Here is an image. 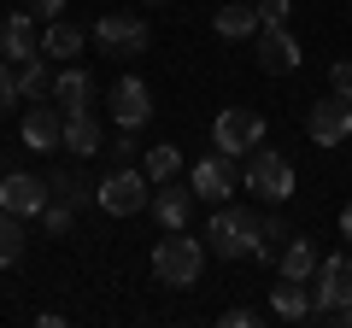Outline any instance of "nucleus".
Wrapping results in <instances>:
<instances>
[{"instance_id": "nucleus-35", "label": "nucleus", "mask_w": 352, "mask_h": 328, "mask_svg": "<svg viewBox=\"0 0 352 328\" xmlns=\"http://www.w3.org/2000/svg\"><path fill=\"white\" fill-rule=\"evenodd\" d=\"M340 240L352 246V200H346V211H340Z\"/></svg>"}, {"instance_id": "nucleus-3", "label": "nucleus", "mask_w": 352, "mask_h": 328, "mask_svg": "<svg viewBox=\"0 0 352 328\" xmlns=\"http://www.w3.org/2000/svg\"><path fill=\"white\" fill-rule=\"evenodd\" d=\"M147 200H153V182L135 164H112L100 176V188H94V205L106 217H135V211H147Z\"/></svg>"}, {"instance_id": "nucleus-17", "label": "nucleus", "mask_w": 352, "mask_h": 328, "mask_svg": "<svg viewBox=\"0 0 352 328\" xmlns=\"http://www.w3.org/2000/svg\"><path fill=\"white\" fill-rule=\"evenodd\" d=\"M94 94H100V89H94V76H88V71H76V65L53 76V100H59L65 112H82V106H94Z\"/></svg>"}, {"instance_id": "nucleus-28", "label": "nucleus", "mask_w": 352, "mask_h": 328, "mask_svg": "<svg viewBox=\"0 0 352 328\" xmlns=\"http://www.w3.org/2000/svg\"><path fill=\"white\" fill-rule=\"evenodd\" d=\"M12 106H18V76H12V65L0 59V117L12 112Z\"/></svg>"}, {"instance_id": "nucleus-26", "label": "nucleus", "mask_w": 352, "mask_h": 328, "mask_svg": "<svg viewBox=\"0 0 352 328\" xmlns=\"http://www.w3.org/2000/svg\"><path fill=\"white\" fill-rule=\"evenodd\" d=\"M41 229H47V235H71V229H76V205L47 200V205H41Z\"/></svg>"}, {"instance_id": "nucleus-5", "label": "nucleus", "mask_w": 352, "mask_h": 328, "mask_svg": "<svg viewBox=\"0 0 352 328\" xmlns=\"http://www.w3.org/2000/svg\"><path fill=\"white\" fill-rule=\"evenodd\" d=\"M264 141V117L252 112V106H223L212 124V147L223 152V159H247L252 147Z\"/></svg>"}, {"instance_id": "nucleus-14", "label": "nucleus", "mask_w": 352, "mask_h": 328, "mask_svg": "<svg viewBox=\"0 0 352 328\" xmlns=\"http://www.w3.org/2000/svg\"><path fill=\"white\" fill-rule=\"evenodd\" d=\"M188 188L200 194V200H217V205H223V194H235V170H229V159L217 147H212V159H200L188 170Z\"/></svg>"}, {"instance_id": "nucleus-31", "label": "nucleus", "mask_w": 352, "mask_h": 328, "mask_svg": "<svg viewBox=\"0 0 352 328\" xmlns=\"http://www.w3.org/2000/svg\"><path fill=\"white\" fill-rule=\"evenodd\" d=\"M100 152H112V164H129V152H135V129H124V135H118L112 147H100Z\"/></svg>"}, {"instance_id": "nucleus-7", "label": "nucleus", "mask_w": 352, "mask_h": 328, "mask_svg": "<svg viewBox=\"0 0 352 328\" xmlns=\"http://www.w3.org/2000/svg\"><path fill=\"white\" fill-rule=\"evenodd\" d=\"M252 59H258L264 76H294L300 71V36H294L288 24H264L258 36H252Z\"/></svg>"}, {"instance_id": "nucleus-18", "label": "nucleus", "mask_w": 352, "mask_h": 328, "mask_svg": "<svg viewBox=\"0 0 352 328\" xmlns=\"http://www.w3.org/2000/svg\"><path fill=\"white\" fill-rule=\"evenodd\" d=\"M270 311H276L282 323H305V316H311V288H305V281H288V276H282L276 288H270Z\"/></svg>"}, {"instance_id": "nucleus-34", "label": "nucleus", "mask_w": 352, "mask_h": 328, "mask_svg": "<svg viewBox=\"0 0 352 328\" xmlns=\"http://www.w3.org/2000/svg\"><path fill=\"white\" fill-rule=\"evenodd\" d=\"M30 6H36L41 18H59V12H65V0H30Z\"/></svg>"}, {"instance_id": "nucleus-6", "label": "nucleus", "mask_w": 352, "mask_h": 328, "mask_svg": "<svg viewBox=\"0 0 352 328\" xmlns=\"http://www.w3.org/2000/svg\"><path fill=\"white\" fill-rule=\"evenodd\" d=\"M147 41H153V30H147V18H135V12H106L100 24H94V47L112 53V59H135V53H147Z\"/></svg>"}, {"instance_id": "nucleus-15", "label": "nucleus", "mask_w": 352, "mask_h": 328, "mask_svg": "<svg viewBox=\"0 0 352 328\" xmlns=\"http://www.w3.org/2000/svg\"><path fill=\"white\" fill-rule=\"evenodd\" d=\"M100 147H106V135H100V117H94V106H82V112H65V147H59V152L94 159Z\"/></svg>"}, {"instance_id": "nucleus-24", "label": "nucleus", "mask_w": 352, "mask_h": 328, "mask_svg": "<svg viewBox=\"0 0 352 328\" xmlns=\"http://www.w3.org/2000/svg\"><path fill=\"white\" fill-rule=\"evenodd\" d=\"M47 188H53V200L76 205V211H82V205L94 200V188H88V182H82V170H53V176H47Z\"/></svg>"}, {"instance_id": "nucleus-36", "label": "nucleus", "mask_w": 352, "mask_h": 328, "mask_svg": "<svg viewBox=\"0 0 352 328\" xmlns=\"http://www.w3.org/2000/svg\"><path fill=\"white\" fill-rule=\"evenodd\" d=\"M147 6H164V0H147Z\"/></svg>"}, {"instance_id": "nucleus-27", "label": "nucleus", "mask_w": 352, "mask_h": 328, "mask_svg": "<svg viewBox=\"0 0 352 328\" xmlns=\"http://www.w3.org/2000/svg\"><path fill=\"white\" fill-rule=\"evenodd\" d=\"M258 6V24H288V12H294V0H252Z\"/></svg>"}, {"instance_id": "nucleus-32", "label": "nucleus", "mask_w": 352, "mask_h": 328, "mask_svg": "<svg viewBox=\"0 0 352 328\" xmlns=\"http://www.w3.org/2000/svg\"><path fill=\"white\" fill-rule=\"evenodd\" d=\"M223 323L229 328H258V311L252 305H235V311H223Z\"/></svg>"}, {"instance_id": "nucleus-8", "label": "nucleus", "mask_w": 352, "mask_h": 328, "mask_svg": "<svg viewBox=\"0 0 352 328\" xmlns=\"http://www.w3.org/2000/svg\"><path fill=\"white\" fill-rule=\"evenodd\" d=\"M352 299V253H335L311 270V316L335 311V305Z\"/></svg>"}, {"instance_id": "nucleus-20", "label": "nucleus", "mask_w": 352, "mask_h": 328, "mask_svg": "<svg viewBox=\"0 0 352 328\" xmlns=\"http://www.w3.org/2000/svg\"><path fill=\"white\" fill-rule=\"evenodd\" d=\"M212 30H217L223 41H252V36H258L264 24H258V6H217Z\"/></svg>"}, {"instance_id": "nucleus-23", "label": "nucleus", "mask_w": 352, "mask_h": 328, "mask_svg": "<svg viewBox=\"0 0 352 328\" xmlns=\"http://www.w3.org/2000/svg\"><path fill=\"white\" fill-rule=\"evenodd\" d=\"M141 170H147V182H176L182 176V147H176V141L147 147V164H141Z\"/></svg>"}, {"instance_id": "nucleus-10", "label": "nucleus", "mask_w": 352, "mask_h": 328, "mask_svg": "<svg viewBox=\"0 0 352 328\" xmlns=\"http://www.w3.org/2000/svg\"><path fill=\"white\" fill-rule=\"evenodd\" d=\"M305 135H311L317 147H340V141L352 135V100H340V94L311 100V112H305Z\"/></svg>"}, {"instance_id": "nucleus-16", "label": "nucleus", "mask_w": 352, "mask_h": 328, "mask_svg": "<svg viewBox=\"0 0 352 328\" xmlns=\"http://www.w3.org/2000/svg\"><path fill=\"white\" fill-rule=\"evenodd\" d=\"M0 53H6L12 65H24V59H36V53H41V41H36V18H30V12H12L6 24H0Z\"/></svg>"}, {"instance_id": "nucleus-9", "label": "nucleus", "mask_w": 352, "mask_h": 328, "mask_svg": "<svg viewBox=\"0 0 352 328\" xmlns=\"http://www.w3.org/2000/svg\"><path fill=\"white\" fill-rule=\"evenodd\" d=\"M53 200L47 176H30V170H6L0 176V211H12V217H41V205Z\"/></svg>"}, {"instance_id": "nucleus-33", "label": "nucleus", "mask_w": 352, "mask_h": 328, "mask_svg": "<svg viewBox=\"0 0 352 328\" xmlns=\"http://www.w3.org/2000/svg\"><path fill=\"white\" fill-rule=\"evenodd\" d=\"M317 323H335V328H352V299L346 305H335V311H323Z\"/></svg>"}, {"instance_id": "nucleus-11", "label": "nucleus", "mask_w": 352, "mask_h": 328, "mask_svg": "<svg viewBox=\"0 0 352 328\" xmlns=\"http://www.w3.org/2000/svg\"><path fill=\"white\" fill-rule=\"evenodd\" d=\"M18 141H24L30 152H59L65 147V106H30L24 124H18Z\"/></svg>"}, {"instance_id": "nucleus-12", "label": "nucleus", "mask_w": 352, "mask_h": 328, "mask_svg": "<svg viewBox=\"0 0 352 328\" xmlns=\"http://www.w3.org/2000/svg\"><path fill=\"white\" fill-rule=\"evenodd\" d=\"M194 205H200V194H194V188H182V182H153L147 211L159 217V229H188Z\"/></svg>"}, {"instance_id": "nucleus-25", "label": "nucleus", "mask_w": 352, "mask_h": 328, "mask_svg": "<svg viewBox=\"0 0 352 328\" xmlns=\"http://www.w3.org/2000/svg\"><path fill=\"white\" fill-rule=\"evenodd\" d=\"M24 258V217L0 211V270H12Z\"/></svg>"}, {"instance_id": "nucleus-1", "label": "nucleus", "mask_w": 352, "mask_h": 328, "mask_svg": "<svg viewBox=\"0 0 352 328\" xmlns=\"http://www.w3.org/2000/svg\"><path fill=\"white\" fill-rule=\"evenodd\" d=\"M206 240H212L217 258H252V264H270V246H264V217L252 205H217L212 223H206Z\"/></svg>"}, {"instance_id": "nucleus-30", "label": "nucleus", "mask_w": 352, "mask_h": 328, "mask_svg": "<svg viewBox=\"0 0 352 328\" xmlns=\"http://www.w3.org/2000/svg\"><path fill=\"white\" fill-rule=\"evenodd\" d=\"M288 235H294V229H288V223H282V217H276V211L264 217V246H270V253H282V240H288Z\"/></svg>"}, {"instance_id": "nucleus-2", "label": "nucleus", "mask_w": 352, "mask_h": 328, "mask_svg": "<svg viewBox=\"0 0 352 328\" xmlns=\"http://www.w3.org/2000/svg\"><path fill=\"white\" fill-rule=\"evenodd\" d=\"M206 270V246L188 240V229H164V240L153 246V276L159 288H194Z\"/></svg>"}, {"instance_id": "nucleus-29", "label": "nucleus", "mask_w": 352, "mask_h": 328, "mask_svg": "<svg viewBox=\"0 0 352 328\" xmlns=\"http://www.w3.org/2000/svg\"><path fill=\"white\" fill-rule=\"evenodd\" d=\"M329 94H340V100H352V59H340L335 71H329Z\"/></svg>"}, {"instance_id": "nucleus-13", "label": "nucleus", "mask_w": 352, "mask_h": 328, "mask_svg": "<svg viewBox=\"0 0 352 328\" xmlns=\"http://www.w3.org/2000/svg\"><path fill=\"white\" fill-rule=\"evenodd\" d=\"M112 117H118V129H147L153 94H147L141 76H118V82H112Z\"/></svg>"}, {"instance_id": "nucleus-22", "label": "nucleus", "mask_w": 352, "mask_h": 328, "mask_svg": "<svg viewBox=\"0 0 352 328\" xmlns=\"http://www.w3.org/2000/svg\"><path fill=\"white\" fill-rule=\"evenodd\" d=\"M18 100H41V94H53V71H47V53H36V59L18 65Z\"/></svg>"}, {"instance_id": "nucleus-19", "label": "nucleus", "mask_w": 352, "mask_h": 328, "mask_svg": "<svg viewBox=\"0 0 352 328\" xmlns=\"http://www.w3.org/2000/svg\"><path fill=\"white\" fill-rule=\"evenodd\" d=\"M311 270H317V246H311V240H300V235H288V240H282V253H276V276L311 281Z\"/></svg>"}, {"instance_id": "nucleus-4", "label": "nucleus", "mask_w": 352, "mask_h": 328, "mask_svg": "<svg viewBox=\"0 0 352 328\" xmlns=\"http://www.w3.org/2000/svg\"><path fill=\"white\" fill-rule=\"evenodd\" d=\"M241 182H247V194H258V200H270V205H282L294 194V164L282 159L276 147H252L247 152V170H241Z\"/></svg>"}, {"instance_id": "nucleus-21", "label": "nucleus", "mask_w": 352, "mask_h": 328, "mask_svg": "<svg viewBox=\"0 0 352 328\" xmlns=\"http://www.w3.org/2000/svg\"><path fill=\"white\" fill-rule=\"evenodd\" d=\"M41 53H47V59H76V53H82V30L65 24V18H47V30H41Z\"/></svg>"}]
</instances>
